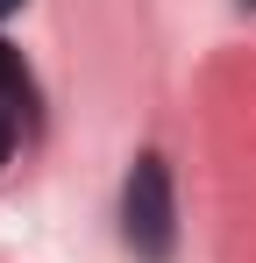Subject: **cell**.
<instances>
[{"label": "cell", "instance_id": "obj_1", "mask_svg": "<svg viewBox=\"0 0 256 263\" xmlns=\"http://www.w3.org/2000/svg\"><path fill=\"white\" fill-rule=\"evenodd\" d=\"M121 249L135 263L178 256V192H171V164L157 149H142L121 178Z\"/></svg>", "mask_w": 256, "mask_h": 263}, {"label": "cell", "instance_id": "obj_2", "mask_svg": "<svg viewBox=\"0 0 256 263\" xmlns=\"http://www.w3.org/2000/svg\"><path fill=\"white\" fill-rule=\"evenodd\" d=\"M22 128H36V114H29V107H14V100L0 92V164L14 157V142H22Z\"/></svg>", "mask_w": 256, "mask_h": 263}, {"label": "cell", "instance_id": "obj_3", "mask_svg": "<svg viewBox=\"0 0 256 263\" xmlns=\"http://www.w3.org/2000/svg\"><path fill=\"white\" fill-rule=\"evenodd\" d=\"M7 14H22V0H0V22H7Z\"/></svg>", "mask_w": 256, "mask_h": 263}, {"label": "cell", "instance_id": "obj_4", "mask_svg": "<svg viewBox=\"0 0 256 263\" xmlns=\"http://www.w3.org/2000/svg\"><path fill=\"white\" fill-rule=\"evenodd\" d=\"M242 7H256V0H242Z\"/></svg>", "mask_w": 256, "mask_h": 263}]
</instances>
